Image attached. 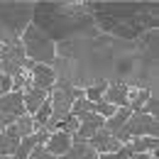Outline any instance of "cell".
<instances>
[{
  "label": "cell",
  "instance_id": "cell-3",
  "mask_svg": "<svg viewBox=\"0 0 159 159\" xmlns=\"http://www.w3.org/2000/svg\"><path fill=\"white\" fill-rule=\"evenodd\" d=\"M22 49L30 54V59H32V61H39V64L54 61V44H52V39H49L42 30H37L34 25L27 27L25 42H22Z\"/></svg>",
  "mask_w": 159,
  "mask_h": 159
},
{
  "label": "cell",
  "instance_id": "cell-1",
  "mask_svg": "<svg viewBox=\"0 0 159 159\" xmlns=\"http://www.w3.org/2000/svg\"><path fill=\"white\" fill-rule=\"evenodd\" d=\"M32 15H34V27L47 32L49 39H59V44L96 34L93 15H91L88 7L59 5V2H39L32 10Z\"/></svg>",
  "mask_w": 159,
  "mask_h": 159
},
{
  "label": "cell",
  "instance_id": "cell-6",
  "mask_svg": "<svg viewBox=\"0 0 159 159\" xmlns=\"http://www.w3.org/2000/svg\"><path fill=\"white\" fill-rule=\"evenodd\" d=\"M79 120H81V127H76V135H74L76 142L91 139L100 130V125H103V120L98 115H93V113H83V115H79Z\"/></svg>",
  "mask_w": 159,
  "mask_h": 159
},
{
  "label": "cell",
  "instance_id": "cell-22",
  "mask_svg": "<svg viewBox=\"0 0 159 159\" xmlns=\"http://www.w3.org/2000/svg\"><path fill=\"white\" fill-rule=\"evenodd\" d=\"M0 42H7V39H5V34H2V32H0Z\"/></svg>",
  "mask_w": 159,
  "mask_h": 159
},
{
  "label": "cell",
  "instance_id": "cell-24",
  "mask_svg": "<svg viewBox=\"0 0 159 159\" xmlns=\"http://www.w3.org/2000/svg\"><path fill=\"white\" fill-rule=\"evenodd\" d=\"M0 159H7V157H0Z\"/></svg>",
  "mask_w": 159,
  "mask_h": 159
},
{
  "label": "cell",
  "instance_id": "cell-14",
  "mask_svg": "<svg viewBox=\"0 0 159 159\" xmlns=\"http://www.w3.org/2000/svg\"><path fill=\"white\" fill-rule=\"evenodd\" d=\"M105 103H120V105H125V103H127V86H125V83L113 86V88L108 91V96H105Z\"/></svg>",
  "mask_w": 159,
  "mask_h": 159
},
{
  "label": "cell",
  "instance_id": "cell-11",
  "mask_svg": "<svg viewBox=\"0 0 159 159\" xmlns=\"http://www.w3.org/2000/svg\"><path fill=\"white\" fill-rule=\"evenodd\" d=\"M49 135H47V130L44 132H39V135H27V137L22 139V144H17V149H15V157L12 159H27V154L34 149V144L37 142H42V139H47Z\"/></svg>",
  "mask_w": 159,
  "mask_h": 159
},
{
  "label": "cell",
  "instance_id": "cell-13",
  "mask_svg": "<svg viewBox=\"0 0 159 159\" xmlns=\"http://www.w3.org/2000/svg\"><path fill=\"white\" fill-rule=\"evenodd\" d=\"M66 159H96V152H93L88 144H83V142H76V147L66 152Z\"/></svg>",
  "mask_w": 159,
  "mask_h": 159
},
{
  "label": "cell",
  "instance_id": "cell-21",
  "mask_svg": "<svg viewBox=\"0 0 159 159\" xmlns=\"http://www.w3.org/2000/svg\"><path fill=\"white\" fill-rule=\"evenodd\" d=\"M30 159H57V157H54V154H49L47 149H34Z\"/></svg>",
  "mask_w": 159,
  "mask_h": 159
},
{
  "label": "cell",
  "instance_id": "cell-8",
  "mask_svg": "<svg viewBox=\"0 0 159 159\" xmlns=\"http://www.w3.org/2000/svg\"><path fill=\"white\" fill-rule=\"evenodd\" d=\"M54 81H57V74H54L49 66H44V64H37V66H34V74H32V86H34V88L47 91V88L54 86Z\"/></svg>",
  "mask_w": 159,
  "mask_h": 159
},
{
  "label": "cell",
  "instance_id": "cell-2",
  "mask_svg": "<svg viewBox=\"0 0 159 159\" xmlns=\"http://www.w3.org/2000/svg\"><path fill=\"white\" fill-rule=\"evenodd\" d=\"M32 5L30 2H2L0 5V32L5 34V39H17V34H20L22 30H25V25L30 22L32 17Z\"/></svg>",
  "mask_w": 159,
  "mask_h": 159
},
{
  "label": "cell",
  "instance_id": "cell-10",
  "mask_svg": "<svg viewBox=\"0 0 159 159\" xmlns=\"http://www.w3.org/2000/svg\"><path fill=\"white\" fill-rule=\"evenodd\" d=\"M22 100H25V108H27V110L37 113V110L42 108V103L47 100V91H42V88H34V86H30V88H27V93L22 96Z\"/></svg>",
  "mask_w": 159,
  "mask_h": 159
},
{
  "label": "cell",
  "instance_id": "cell-17",
  "mask_svg": "<svg viewBox=\"0 0 159 159\" xmlns=\"http://www.w3.org/2000/svg\"><path fill=\"white\" fill-rule=\"evenodd\" d=\"M127 115H130V110H120L118 115L108 122V132H110V135H115V132H118V127L125 122V120H127Z\"/></svg>",
  "mask_w": 159,
  "mask_h": 159
},
{
  "label": "cell",
  "instance_id": "cell-16",
  "mask_svg": "<svg viewBox=\"0 0 159 159\" xmlns=\"http://www.w3.org/2000/svg\"><path fill=\"white\" fill-rule=\"evenodd\" d=\"M15 149H17V139L0 130V154H10V152H15Z\"/></svg>",
  "mask_w": 159,
  "mask_h": 159
},
{
  "label": "cell",
  "instance_id": "cell-23",
  "mask_svg": "<svg viewBox=\"0 0 159 159\" xmlns=\"http://www.w3.org/2000/svg\"><path fill=\"white\" fill-rule=\"evenodd\" d=\"M135 159H149V157H135Z\"/></svg>",
  "mask_w": 159,
  "mask_h": 159
},
{
  "label": "cell",
  "instance_id": "cell-9",
  "mask_svg": "<svg viewBox=\"0 0 159 159\" xmlns=\"http://www.w3.org/2000/svg\"><path fill=\"white\" fill-rule=\"evenodd\" d=\"M118 139H113V135L108 130H98L93 137H91V149H100V152H113L118 149Z\"/></svg>",
  "mask_w": 159,
  "mask_h": 159
},
{
  "label": "cell",
  "instance_id": "cell-12",
  "mask_svg": "<svg viewBox=\"0 0 159 159\" xmlns=\"http://www.w3.org/2000/svg\"><path fill=\"white\" fill-rule=\"evenodd\" d=\"M69 132H54L52 139H49V144H47V152L49 154H57V152H69Z\"/></svg>",
  "mask_w": 159,
  "mask_h": 159
},
{
  "label": "cell",
  "instance_id": "cell-15",
  "mask_svg": "<svg viewBox=\"0 0 159 159\" xmlns=\"http://www.w3.org/2000/svg\"><path fill=\"white\" fill-rule=\"evenodd\" d=\"M49 120H52V103H49V100H44V103H42V108L37 110V118L32 120V125H34V127H44Z\"/></svg>",
  "mask_w": 159,
  "mask_h": 159
},
{
  "label": "cell",
  "instance_id": "cell-20",
  "mask_svg": "<svg viewBox=\"0 0 159 159\" xmlns=\"http://www.w3.org/2000/svg\"><path fill=\"white\" fill-rule=\"evenodd\" d=\"M93 110H96V113H103V115H110V113H113V108H110V103H93Z\"/></svg>",
  "mask_w": 159,
  "mask_h": 159
},
{
  "label": "cell",
  "instance_id": "cell-4",
  "mask_svg": "<svg viewBox=\"0 0 159 159\" xmlns=\"http://www.w3.org/2000/svg\"><path fill=\"white\" fill-rule=\"evenodd\" d=\"M25 49H22L20 39H10V42H2L0 47V71L2 76H17L25 66Z\"/></svg>",
  "mask_w": 159,
  "mask_h": 159
},
{
  "label": "cell",
  "instance_id": "cell-7",
  "mask_svg": "<svg viewBox=\"0 0 159 159\" xmlns=\"http://www.w3.org/2000/svg\"><path fill=\"white\" fill-rule=\"evenodd\" d=\"M137 132H149V135H157V125H154L152 115H137L135 120H130V122H127V127L122 130V135H120V137H130V135H137Z\"/></svg>",
  "mask_w": 159,
  "mask_h": 159
},
{
  "label": "cell",
  "instance_id": "cell-5",
  "mask_svg": "<svg viewBox=\"0 0 159 159\" xmlns=\"http://www.w3.org/2000/svg\"><path fill=\"white\" fill-rule=\"evenodd\" d=\"M22 110H25V100H22V93L15 91V93H7L0 98V130H5L10 122L22 118Z\"/></svg>",
  "mask_w": 159,
  "mask_h": 159
},
{
  "label": "cell",
  "instance_id": "cell-19",
  "mask_svg": "<svg viewBox=\"0 0 159 159\" xmlns=\"http://www.w3.org/2000/svg\"><path fill=\"white\" fill-rule=\"evenodd\" d=\"M105 88V81H100L98 83V88H88V98H91V103H96V98L100 96V91Z\"/></svg>",
  "mask_w": 159,
  "mask_h": 159
},
{
  "label": "cell",
  "instance_id": "cell-18",
  "mask_svg": "<svg viewBox=\"0 0 159 159\" xmlns=\"http://www.w3.org/2000/svg\"><path fill=\"white\" fill-rule=\"evenodd\" d=\"M149 98V93H147V91H135V93H132V105H135V108H139V105H142V103H144V100Z\"/></svg>",
  "mask_w": 159,
  "mask_h": 159
}]
</instances>
